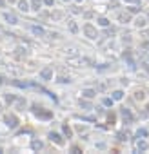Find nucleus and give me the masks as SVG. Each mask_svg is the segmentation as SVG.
Returning <instances> with one entry per match:
<instances>
[{"mask_svg":"<svg viewBox=\"0 0 149 154\" xmlns=\"http://www.w3.org/2000/svg\"><path fill=\"white\" fill-rule=\"evenodd\" d=\"M129 13H138V8H129Z\"/></svg>","mask_w":149,"mask_h":154,"instance_id":"34","label":"nucleus"},{"mask_svg":"<svg viewBox=\"0 0 149 154\" xmlns=\"http://www.w3.org/2000/svg\"><path fill=\"white\" fill-rule=\"evenodd\" d=\"M71 152H73V154H80V152H82V151H80V147H77V145H73V147H71Z\"/></svg>","mask_w":149,"mask_h":154,"instance_id":"27","label":"nucleus"},{"mask_svg":"<svg viewBox=\"0 0 149 154\" xmlns=\"http://www.w3.org/2000/svg\"><path fill=\"white\" fill-rule=\"evenodd\" d=\"M2 82H4V78H2V76H0V85H2Z\"/></svg>","mask_w":149,"mask_h":154,"instance_id":"40","label":"nucleus"},{"mask_svg":"<svg viewBox=\"0 0 149 154\" xmlns=\"http://www.w3.org/2000/svg\"><path fill=\"white\" fill-rule=\"evenodd\" d=\"M122 98H124V92L122 91H115L113 92V100H122Z\"/></svg>","mask_w":149,"mask_h":154,"instance_id":"20","label":"nucleus"},{"mask_svg":"<svg viewBox=\"0 0 149 154\" xmlns=\"http://www.w3.org/2000/svg\"><path fill=\"white\" fill-rule=\"evenodd\" d=\"M117 140H118V142H127V140H129V132H127V131L117 132Z\"/></svg>","mask_w":149,"mask_h":154,"instance_id":"8","label":"nucleus"},{"mask_svg":"<svg viewBox=\"0 0 149 154\" xmlns=\"http://www.w3.org/2000/svg\"><path fill=\"white\" fill-rule=\"evenodd\" d=\"M107 122H109L111 125L117 122V116H115V112H107Z\"/></svg>","mask_w":149,"mask_h":154,"instance_id":"19","label":"nucleus"},{"mask_svg":"<svg viewBox=\"0 0 149 154\" xmlns=\"http://www.w3.org/2000/svg\"><path fill=\"white\" fill-rule=\"evenodd\" d=\"M4 5H6V2H4V0H0V8H4Z\"/></svg>","mask_w":149,"mask_h":154,"instance_id":"39","label":"nucleus"},{"mask_svg":"<svg viewBox=\"0 0 149 154\" xmlns=\"http://www.w3.org/2000/svg\"><path fill=\"white\" fill-rule=\"evenodd\" d=\"M117 5H118V0H111L109 2V8H117Z\"/></svg>","mask_w":149,"mask_h":154,"instance_id":"31","label":"nucleus"},{"mask_svg":"<svg viewBox=\"0 0 149 154\" xmlns=\"http://www.w3.org/2000/svg\"><path fill=\"white\" fill-rule=\"evenodd\" d=\"M0 152H2V149H0Z\"/></svg>","mask_w":149,"mask_h":154,"instance_id":"44","label":"nucleus"},{"mask_svg":"<svg viewBox=\"0 0 149 154\" xmlns=\"http://www.w3.org/2000/svg\"><path fill=\"white\" fill-rule=\"evenodd\" d=\"M4 122H6V125H8L9 129H17V127H18V118L13 114V112L4 116Z\"/></svg>","mask_w":149,"mask_h":154,"instance_id":"2","label":"nucleus"},{"mask_svg":"<svg viewBox=\"0 0 149 154\" xmlns=\"http://www.w3.org/2000/svg\"><path fill=\"white\" fill-rule=\"evenodd\" d=\"M80 105H82L84 109H91V103H89V102H86V100H80Z\"/></svg>","mask_w":149,"mask_h":154,"instance_id":"25","label":"nucleus"},{"mask_svg":"<svg viewBox=\"0 0 149 154\" xmlns=\"http://www.w3.org/2000/svg\"><path fill=\"white\" fill-rule=\"evenodd\" d=\"M42 147H44V143L40 142V140H33V142H31V149L33 151H40Z\"/></svg>","mask_w":149,"mask_h":154,"instance_id":"11","label":"nucleus"},{"mask_svg":"<svg viewBox=\"0 0 149 154\" xmlns=\"http://www.w3.org/2000/svg\"><path fill=\"white\" fill-rule=\"evenodd\" d=\"M98 24L102 25V27H107V25H109V20H107L106 16H100V18H98Z\"/></svg>","mask_w":149,"mask_h":154,"instance_id":"17","label":"nucleus"},{"mask_svg":"<svg viewBox=\"0 0 149 154\" xmlns=\"http://www.w3.org/2000/svg\"><path fill=\"white\" fill-rule=\"evenodd\" d=\"M58 82H62V84H66V82H69V78H66V76H60V80Z\"/></svg>","mask_w":149,"mask_h":154,"instance_id":"33","label":"nucleus"},{"mask_svg":"<svg viewBox=\"0 0 149 154\" xmlns=\"http://www.w3.org/2000/svg\"><path fill=\"white\" fill-rule=\"evenodd\" d=\"M31 31H33V35H38V36H44L46 35L44 27H40V25H31Z\"/></svg>","mask_w":149,"mask_h":154,"instance_id":"9","label":"nucleus"},{"mask_svg":"<svg viewBox=\"0 0 149 154\" xmlns=\"http://www.w3.org/2000/svg\"><path fill=\"white\" fill-rule=\"evenodd\" d=\"M64 2H66V0H64Z\"/></svg>","mask_w":149,"mask_h":154,"instance_id":"45","label":"nucleus"},{"mask_svg":"<svg viewBox=\"0 0 149 154\" xmlns=\"http://www.w3.org/2000/svg\"><path fill=\"white\" fill-rule=\"evenodd\" d=\"M82 120H86V122H97V120L91 118V116H82Z\"/></svg>","mask_w":149,"mask_h":154,"instance_id":"32","label":"nucleus"},{"mask_svg":"<svg viewBox=\"0 0 149 154\" xmlns=\"http://www.w3.org/2000/svg\"><path fill=\"white\" fill-rule=\"evenodd\" d=\"M84 33H86L87 38H97V29H95L91 24H86L84 25Z\"/></svg>","mask_w":149,"mask_h":154,"instance_id":"5","label":"nucleus"},{"mask_svg":"<svg viewBox=\"0 0 149 154\" xmlns=\"http://www.w3.org/2000/svg\"><path fill=\"white\" fill-rule=\"evenodd\" d=\"M62 129H64V134H66L67 138H71V136H73V131H71V127H69V125H64Z\"/></svg>","mask_w":149,"mask_h":154,"instance_id":"18","label":"nucleus"},{"mask_svg":"<svg viewBox=\"0 0 149 154\" xmlns=\"http://www.w3.org/2000/svg\"><path fill=\"white\" fill-rule=\"evenodd\" d=\"M126 2H131V4H138L140 0H126Z\"/></svg>","mask_w":149,"mask_h":154,"instance_id":"36","label":"nucleus"},{"mask_svg":"<svg viewBox=\"0 0 149 154\" xmlns=\"http://www.w3.org/2000/svg\"><path fill=\"white\" fill-rule=\"evenodd\" d=\"M147 136V131L146 129H138L137 131V138H146Z\"/></svg>","mask_w":149,"mask_h":154,"instance_id":"22","label":"nucleus"},{"mask_svg":"<svg viewBox=\"0 0 149 154\" xmlns=\"http://www.w3.org/2000/svg\"><path fill=\"white\" fill-rule=\"evenodd\" d=\"M104 105L111 107V105H113V98H104Z\"/></svg>","mask_w":149,"mask_h":154,"instance_id":"28","label":"nucleus"},{"mask_svg":"<svg viewBox=\"0 0 149 154\" xmlns=\"http://www.w3.org/2000/svg\"><path fill=\"white\" fill-rule=\"evenodd\" d=\"M95 94H97V91H95V89H84L82 91V96L84 98H93Z\"/></svg>","mask_w":149,"mask_h":154,"instance_id":"13","label":"nucleus"},{"mask_svg":"<svg viewBox=\"0 0 149 154\" xmlns=\"http://www.w3.org/2000/svg\"><path fill=\"white\" fill-rule=\"evenodd\" d=\"M18 8H20V11H28L29 8H28V2H26V0H20V2H18Z\"/></svg>","mask_w":149,"mask_h":154,"instance_id":"16","label":"nucleus"},{"mask_svg":"<svg viewBox=\"0 0 149 154\" xmlns=\"http://www.w3.org/2000/svg\"><path fill=\"white\" fill-rule=\"evenodd\" d=\"M142 45H144L146 49H149V42H146V44H142Z\"/></svg>","mask_w":149,"mask_h":154,"instance_id":"38","label":"nucleus"},{"mask_svg":"<svg viewBox=\"0 0 149 154\" xmlns=\"http://www.w3.org/2000/svg\"><path fill=\"white\" fill-rule=\"evenodd\" d=\"M49 138H51V142H55L57 145H64V138L58 134V132H49Z\"/></svg>","mask_w":149,"mask_h":154,"instance_id":"7","label":"nucleus"},{"mask_svg":"<svg viewBox=\"0 0 149 154\" xmlns=\"http://www.w3.org/2000/svg\"><path fill=\"white\" fill-rule=\"evenodd\" d=\"M142 98H144V92H142V91H138L137 94H135V100H142Z\"/></svg>","mask_w":149,"mask_h":154,"instance_id":"29","label":"nucleus"},{"mask_svg":"<svg viewBox=\"0 0 149 154\" xmlns=\"http://www.w3.org/2000/svg\"><path fill=\"white\" fill-rule=\"evenodd\" d=\"M44 4L46 5H53V0H44Z\"/></svg>","mask_w":149,"mask_h":154,"instance_id":"35","label":"nucleus"},{"mask_svg":"<svg viewBox=\"0 0 149 154\" xmlns=\"http://www.w3.org/2000/svg\"><path fill=\"white\" fill-rule=\"evenodd\" d=\"M6 102H8V103H11V102H15V96H11V94H8V96H6Z\"/></svg>","mask_w":149,"mask_h":154,"instance_id":"30","label":"nucleus"},{"mask_svg":"<svg viewBox=\"0 0 149 154\" xmlns=\"http://www.w3.org/2000/svg\"><path fill=\"white\" fill-rule=\"evenodd\" d=\"M4 18L8 20L9 24H17V22H18V18H17V15H15V13H6V15H4Z\"/></svg>","mask_w":149,"mask_h":154,"instance_id":"10","label":"nucleus"},{"mask_svg":"<svg viewBox=\"0 0 149 154\" xmlns=\"http://www.w3.org/2000/svg\"><path fill=\"white\" fill-rule=\"evenodd\" d=\"M0 111H2V109H0Z\"/></svg>","mask_w":149,"mask_h":154,"instance_id":"46","label":"nucleus"},{"mask_svg":"<svg viewBox=\"0 0 149 154\" xmlns=\"http://www.w3.org/2000/svg\"><path fill=\"white\" fill-rule=\"evenodd\" d=\"M122 118H124V123H133L135 122V116L131 114V111L129 109H126V107H122Z\"/></svg>","mask_w":149,"mask_h":154,"instance_id":"3","label":"nucleus"},{"mask_svg":"<svg viewBox=\"0 0 149 154\" xmlns=\"http://www.w3.org/2000/svg\"><path fill=\"white\" fill-rule=\"evenodd\" d=\"M40 78L46 80V82L53 80V69H51V67H44L42 71H40Z\"/></svg>","mask_w":149,"mask_h":154,"instance_id":"4","label":"nucleus"},{"mask_svg":"<svg viewBox=\"0 0 149 154\" xmlns=\"http://www.w3.org/2000/svg\"><path fill=\"white\" fill-rule=\"evenodd\" d=\"M135 24H137V27H144V25L147 24V18H144V16H138L137 20H135Z\"/></svg>","mask_w":149,"mask_h":154,"instance_id":"14","label":"nucleus"},{"mask_svg":"<svg viewBox=\"0 0 149 154\" xmlns=\"http://www.w3.org/2000/svg\"><path fill=\"white\" fill-rule=\"evenodd\" d=\"M77 2H82V0H77Z\"/></svg>","mask_w":149,"mask_h":154,"instance_id":"42","label":"nucleus"},{"mask_svg":"<svg viewBox=\"0 0 149 154\" xmlns=\"http://www.w3.org/2000/svg\"><path fill=\"white\" fill-rule=\"evenodd\" d=\"M118 20H120V22H129V20H131V15H129V13H118Z\"/></svg>","mask_w":149,"mask_h":154,"instance_id":"12","label":"nucleus"},{"mask_svg":"<svg viewBox=\"0 0 149 154\" xmlns=\"http://www.w3.org/2000/svg\"><path fill=\"white\" fill-rule=\"evenodd\" d=\"M33 114L38 116V118H42V120H51L53 118V112L49 109H44V107H40V105H33Z\"/></svg>","mask_w":149,"mask_h":154,"instance_id":"1","label":"nucleus"},{"mask_svg":"<svg viewBox=\"0 0 149 154\" xmlns=\"http://www.w3.org/2000/svg\"><path fill=\"white\" fill-rule=\"evenodd\" d=\"M9 2H15V0H9Z\"/></svg>","mask_w":149,"mask_h":154,"instance_id":"43","label":"nucleus"},{"mask_svg":"<svg viewBox=\"0 0 149 154\" xmlns=\"http://www.w3.org/2000/svg\"><path fill=\"white\" fill-rule=\"evenodd\" d=\"M51 16L55 18V20H62V18H64V13H58V11H57V13H53Z\"/></svg>","mask_w":149,"mask_h":154,"instance_id":"24","label":"nucleus"},{"mask_svg":"<svg viewBox=\"0 0 149 154\" xmlns=\"http://www.w3.org/2000/svg\"><path fill=\"white\" fill-rule=\"evenodd\" d=\"M31 4H33V9H40V5H42V0H31Z\"/></svg>","mask_w":149,"mask_h":154,"instance_id":"21","label":"nucleus"},{"mask_svg":"<svg viewBox=\"0 0 149 154\" xmlns=\"http://www.w3.org/2000/svg\"><path fill=\"white\" fill-rule=\"evenodd\" d=\"M22 55L26 56V49H22V47H18V49H17V53H15V56H17V58H22Z\"/></svg>","mask_w":149,"mask_h":154,"instance_id":"23","label":"nucleus"},{"mask_svg":"<svg viewBox=\"0 0 149 154\" xmlns=\"http://www.w3.org/2000/svg\"><path fill=\"white\" fill-rule=\"evenodd\" d=\"M124 60L127 62V65H129L131 69H135V67H137V62H135V58H133V55H131L129 51H126V53H124Z\"/></svg>","mask_w":149,"mask_h":154,"instance_id":"6","label":"nucleus"},{"mask_svg":"<svg viewBox=\"0 0 149 154\" xmlns=\"http://www.w3.org/2000/svg\"><path fill=\"white\" fill-rule=\"evenodd\" d=\"M69 29H71L73 33H77V31H78V25L74 24V22H69Z\"/></svg>","mask_w":149,"mask_h":154,"instance_id":"26","label":"nucleus"},{"mask_svg":"<svg viewBox=\"0 0 149 154\" xmlns=\"http://www.w3.org/2000/svg\"><path fill=\"white\" fill-rule=\"evenodd\" d=\"M142 65H144V69H146V71L149 73V64H142Z\"/></svg>","mask_w":149,"mask_h":154,"instance_id":"37","label":"nucleus"},{"mask_svg":"<svg viewBox=\"0 0 149 154\" xmlns=\"http://www.w3.org/2000/svg\"><path fill=\"white\" fill-rule=\"evenodd\" d=\"M137 149H138V151H142V152L147 151V143L144 142V140H138V142H137Z\"/></svg>","mask_w":149,"mask_h":154,"instance_id":"15","label":"nucleus"},{"mask_svg":"<svg viewBox=\"0 0 149 154\" xmlns=\"http://www.w3.org/2000/svg\"><path fill=\"white\" fill-rule=\"evenodd\" d=\"M146 109H147V111H149V103H147V107H146Z\"/></svg>","mask_w":149,"mask_h":154,"instance_id":"41","label":"nucleus"}]
</instances>
